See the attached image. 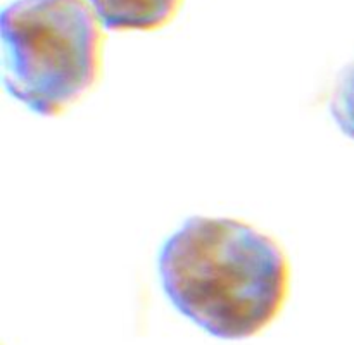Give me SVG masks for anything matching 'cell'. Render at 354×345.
<instances>
[{
	"label": "cell",
	"mask_w": 354,
	"mask_h": 345,
	"mask_svg": "<svg viewBox=\"0 0 354 345\" xmlns=\"http://www.w3.org/2000/svg\"><path fill=\"white\" fill-rule=\"evenodd\" d=\"M328 112L341 133L354 140V62L346 66L335 78Z\"/></svg>",
	"instance_id": "277c9868"
},
{
	"label": "cell",
	"mask_w": 354,
	"mask_h": 345,
	"mask_svg": "<svg viewBox=\"0 0 354 345\" xmlns=\"http://www.w3.org/2000/svg\"><path fill=\"white\" fill-rule=\"evenodd\" d=\"M102 30L86 0L7 3L0 34L9 95L37 116H61L99 81Z\"/></svg>",
	"instance_id": "7a4b0ae2"
},
{
	"label": "cell",
	"mask_w": 354,
	"mask_h": 345,
	"mask_svg": "<svg viewBox=\"0 0 354 345\" xmlns=\"http://www.w3.org/2000/svg\"><path fill=\"white\" fill-rule=\"evenodd\" d=\"M158 276L166 299L220 340H248L282 314L290 266L282 245L232 217L190 216L161 245Z\"/></svg>",
	"instance_id": "6da1fadb"
},
{
	"label": "cell",
	"mask_w": 354,
	"mask_h": 345,
	"mask_svg": "<svg viewBox=\"0 0 354 345\" xmlns=\"http://www.w3.org/2000/svg\"><path fill=\"white\" fill-rule=\"evenodd\" d=\"M107 31H158L171 23L183 0H86Z\"/></svg>",
	"instance_id": "3957f363"
}]
</instances>
